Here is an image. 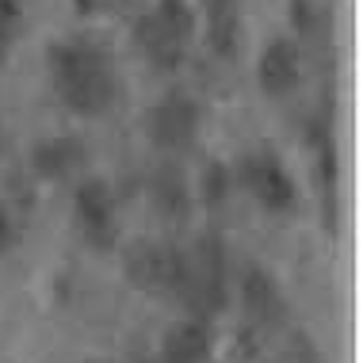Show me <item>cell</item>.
<instances>
[{"label": "cell", "instance_id": "cell-4", "mask_svg": "<svg viewBox=\"0 0 363 363\" xmlns=\"http://www.w3.org/2000/svg\"><path fill=\"white\" fill-rule=\"evenodd\" d=\"M260 81L268 92H291L294 81H298V54H294L291 43H276L268 46V54H264V65H260Z\"/></svg>", "mask_w": 363, "mask_h": 363}, {"label": "cell", "instance_id": "cell-3", "mask_svg": "<svg viewBox=\"0 0 363 363\" xmlns=\"http://www.w3.org/2000/svg\"><path fill=\"white\" fill-rule=\"evenodd\" d=\"M245 184H249V188L257 191V199L272 211L291 207V199H294V188H291L287 172H283L276 161H252L249 169H245Z\"/></svg>", "mask_w": 363, "mask_h": 363}, {"label": "cell", "instance_id": "cell-5", "mask_svg": "<svg viewBox=\"0 0 363 363\" xmlns=\"http://www.w3.org/2000/svg\"><path fill=\"white\" fill-rule=\"evenodd\" d=\"M77 161H81V153H77V142H50V145H43V150H38V169H43L46 176L73 169Z\"/></svg>", "mask_w": 363, "mask_h": 363}, {"label": "cell", "instance_id": "cell-2", "mask_svg": "<svg viewBox=\"0 0 363 363\" xmlns=\"http://www.w3.org/2000/svg\"><path fill=\"white\" fill-rule=\"evenodd\" d=\"M195 119H199V111H195L191 100H184V96H169V100L153 111L150 130H153V138L161 142V145L176 150V145H188L191 142Z\"/></svg>", "mask_w": 363, "mask_h": 363}, {"label": "cell", "instance_id": "cell-1", "mask_svg": "<svg viewBox=\"0 0 363 363\" xmlns=\"http://www.w3.org/2000/svg\"><path fill=\"white\" fill-rule=\"evenodd\" d=\"M54 77H57V88H62L65 104L77 107V111H100V107L111 104L115 96V77H111V65L107 57L88 43H77V46H62L54 54Z\"/></svg>", "mask_w": 363, "mask_h": 363}]
</instances>
